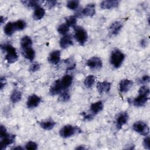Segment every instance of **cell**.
<instances>
[{
	"instance_id": "ab89813d",
	"label": "cell",
	"mask_w": 150,
	"mask_h": 150,
	"mask_svg": "<svg viewBox=\"0 0 150 150\" xmlns=\"http://www.w3.org/2000/svg\"><path fill=\"white\" fill-rule=\"evenodd\" d=\"M148 43V40H147L146 39H142V40H141V42H140V45H141V46L142 47H146Z\"/></svg>"
},
{
	"instance_id": "e575fe53",
	"label": "cell",
	"mask_w": 150,
	"mask_h": 150,
	"mask_svg": "<svg viewBox=\"0 0 150 150\" xmlns=\"http://www.w3.org/2000/svg\"><path fill=\"white\" fill-rule=\"evenodd\" d=\"M138 93L139 94H142L148 97L149 94V89L147 86H143L139 88L138 90Z\"/></svg>"
},
{
	"instance_id": "d6986e66",
	"label": "cell",
	"mask_w": 150,
	"mask_h": 150,
	"mask_svg": "<svg viewBox=\"0 0 150 150\" xmlns=\"http://www.w3.org/2000/svg\"><path fill=\"white\" fill-rule=\"evenodd\" d=\"M60 80L63 89L66 90L72 84L73 77L71 75L66 74L64 75L61 79H60Z\"/></svg>"
},
{
	"instance_id": "6da1fadb",
	"label": "cell",
	"mask_w": 150,
	"mask_h": 150,
	"mask_svg": "<svg viewBox=\"0 0 150 150\" xmlns=\"http://www.w3.org/2000/svg\"><path fill=\"white\" fill-rule=\"evenodd\" d=\"M1 49L6 53L5 60L9 63H13L17 61L18 56L16 51V49L11 44L1 45Z\"/></svg>"
},
{
	"instance_id": "ffe728a7",
	"label": "cell",
	"mask_w": 150,
	"mask_h": 150,
	"mask_svg": "<svg viewBox=\"0 0 150 150\" xmlns=\"http://www.w3.org/2000/svg\"><path fill=\"white\" fill-rule=\"evenodd\" d=\"M104 105L103 103L101 101H96L94 103H92L90 105V111L93 114H97L103 109Z\"/></svg>"
},
{
	"instance_id": "2e32d148",
	"label": "cell",
	"mask_w": 150,
	"mask_h": 150,
	"mask_svg": "<svg viewBox=\"0 0 150 150\" xmlns=\"http://www.w3.org/2000/svg\"><path fill=\"white\" fill-rule=\"evenodd\" d=\"M120 1L117 0L103 1L100 3V7L102 9H111L118 6Z\"/></svg>"
},
{
	"instance_id": "8992f818",
	"label": "cell",
	"mask_w": 150,
	"mask_h": 150,
	"mask_svg": "<svg viewBox=\"0 0 150 150\" xmlns=\"http://www.w3.org/2000/svg\"><path fill=\"white\" fill-rule=\"evenodd\" d=\"M87 66L93 70H98L103 66L101 59L98 57H93L89 59L86 62Z\"/></svg>"
},
{
	"instance_id": "83f0119b",
	"label": "cell",
	"mask_w": 150,
	"mask_h": 150,
	"mask_svg": "<svg viewBox=\"0 0 150 150\" xmlns=\"http://www.w3.org/2000/svg\"><path fill=\"white\" fill-rule=\"evenodd\" d=\"M43 1H22V3L28 6V7H34L36 8L38 6H40V5L41 3H42Z\"/></svg>"
},
{
	"instance_id": "277c9868",
	"label": "cell",
	"mask_w": 150,
	"mask_h": 150,
	"mask_svg": "<svg viewBox=\"0 0 150 150\" xmlns=\"http://www.w3.org/2000/svg\"><path fill=\"white\" fill-rule=\"evenodd\" d=\"M77 131H79L78 128L73 127L71 125H64L60 130L59 134L62 137L64 138H67L74 135Z\"/></svg>"
},
{
	"instance_id": "ee69618b",
	"label": "cell",
	"mask_w": 150,
	"mask_h": 150,
	"mask_svg": "<svg viewBox=\"0 0 150 150\" xmlns=\"http://www.w3.org/2000/svg\"><path fill=\"white\" fill-rule=\"evenodd\" d=\"M13 149H22V148H21V146H18V147L13 148Z\"/></svg>"
},
{
	"instance_id": "7bdbcfd3",
	"label": "cell",
	"mask_w": 150,
	"mask_h": 150,
	"mask_svg": "<svg viewBox=\"0 0 150 150\" xmlns=\"http://www.w3.org/2000/svg\"><path fill=\"white\" fill-rule=\"evenodd\" d=\"M76 149H86V148L85 147H83L82 146H79V147H77V148H76Z\"/></svg>"
},
{
	"instance_id": "60d3db41",
	"label": "cell",
	"mask_w": 150,
	"mask_h": 150,
	"mask_svg": "<svg viewBox=\"0 0 150 150\" xmlns=\"http://www.w3.org/2000/svg\"><path fill=\"white\" fill-rule=\"evenodd\" d=\"M143 82H148L149 80V76H144L141 80Z\"/></svg>"
},
{
	"instance_id": "4dcf8cb0",
	"label": "cell",
	"mask_w": 150,
	"mask_h": 150,
	"mask_svg": "<svg viewBox=\"0 0 150 150\" xmlns=\"http://www.w3.org/2000/svg\"><path fill=\"white\" fill-rule=\"evenodd\" d=\"M69 26L65 23L60 25L57 28V32L63 35H66V34L69 32Z\"/></svg>"
},
{
	"instance_id": "30bf717a",
	"label": "cell",
	"mask_w": 150,
	"mask_h": 150,
	"mask_svg": "<svg viewBox=\"0 0 150 150\" xmlns=\"http://www.w3.org/2000/svg\"><path fill=\"white\" fill-rule=\"evenodd\" d=\"M15 136L13 135L8 134L6 136L1 138V149H4L7 146L12 144L15 140Z\"/></svg>"
},
{
	"instance_id": "1f68e13d",
	"label": "cell",
	"mask_w": 150,
	"mask_h": 150,
	"mask_svg": "<svg viewBox=\"0 0 150 150\" xmlns=\"http://www.w3.org/2000/svg\"><path fill=\"white\" fill-rule=\"evenodd\" d=\"M80 2L77 0H72V1H69L67 2V7L71 9V10H75L76 9L79 5Z\"/></svg>"
},
{
	"instance_id": "ac0fdd59",
	"label": "cell",
	"mask_w": 150,
	"mask_h": 150,
	"mask_svg": "<svg viewBox=\"0 0 150 150\" xmlns=\"http://www.w3.org/2000/svg\"><path fill=\"white\" fill-rule=\"evenodd\" d=\"M81 14L87 16H93L96 13L95 4H89L81 12Z\"/></svg>"
},
{
	"instance_id": "b9f144b4",
	"label": "cell",
	"mask_w": 150,
	"mask_h": 150,
	"mask_svg": "<svg viewBox=\"0 0 150 150\" xmlns=\"http://www.w3.org/2000/svg\"><path fill=\"white\" fill-rule=\"evenodd\" d=\"M6 19H5V18H4L2 16H1V18H0V21H1V23L2 24L4 23V21H5Z\"/></svg>"
},
{
	"instance_id": "8fae6325",
	"label": "cell",
	"mask_w": 150,
	"mask_h": 150,
	"mask_svg": "<svg viewBox=\"0 0 150 150\" xmlns=\"http://www.w3.org/2000/svg\"><path fill=\"white\" fill-rule=\"evenodd\" d=\"M60 55L61 52L60 50H53L50 53L48 57L49 62L53 64H57L60 60Z\"/></svg>"
},
{
	"instance_id": "d590c367",
	"label": "cell",
	"mask_w": 150,
	"mask_h": 150,
	"mask_svg": "<svg viewBox=\"0 0 150 150\" xmlns=\"http://www.w3.org/2000/svg\"><path fill=\"white\" fill-rule=\"evenodd\" d=\"M144 147L146 149H150V138L149 137L146 136L145 138L143 140L142 142Z\"/></svg>"
},
{
	"instance_id": "d4e9b609",
	"label": "cell",
	"mask_w": 150,
	"mask_h": 150,
	"mask_svg": "<svg viewBox=\"0 0 150 150\" xmlns=\"http://www.w3.org/2000/svg\"><path fill=\"white\" fill-rule=\"evenodd\" d=\"M23 55L26 59L32 62L35 56V50L30 47L26 49H24Z\"/></svg>"
},
{
	"instance_id": "5b68a950",
	"label": "cell",
	"mask_w": 150,
	"mask_h": 150,
	"mask_svg": "<svg viewBox=\"0 0 150 150\" xmlns=\"http://www.w3.org/2000/svg\"><path fill=\"white\" fill-rule=\"evenodd\" d=\"M132 128L135 132L144 136H146L149 131L147 124L142 121L135 122L132 125Z\"/></svg>"
},
{
	"instance_id": "cb8c5ba5",
	"label": "cell",
	"mask_w": 150,
	"mask_h": 150,
	"mask_svg": "<svg viewBox=\"0 0 150 150\" xmlns=\"http://www.w3.org/2000/svg\"><path fill=\"white\" fill-rule=\"evenodd\" d=\"M4 33L8 36H11L15 31L14 22H8L4 26Z\"/></svg>"
},
{
	"instance_id": "8d00e7d4",
	"label": "cell",
	"mask_w": 150,
	"mask_h": 150,
	"mask_svg": "<svg viewBox=\"0 0 150 150\" xmlns=\"http://www.w3.org/2000/svg\"><path fill=\"white\" fill-rule=\"evenodd\" d=\"M57 4V1H54V0H50V1H45V5L46 7H47L48 8L50 9L53 7H54V6H56Z\"/></svg>"
},
{
	"instance_id": "7c38bea8",
	"label": "cell",
	"mask_w": 150,
	"mask_h": 150,
	"mask_svg": "<svg viewBox=\"0 0 150 150\" xmlns=\"http://www.w3.org/2000/svg\"><path fill=\"white\" fill-rule=\"evenodd\" d=\"M133 85V81L129 79H123L119 84V90L121 93L127 92Z\"/></svg>"
},
{
	"instance_id": "7a4b0ae2",
	"label": "cell",
	"mask_w": 150,
	"mask_h": 150,
	"mask_svg": "<svg viewBox=\"0 0 150 150\" xmlns=\"http://www.w3.org/2000/svg\"><path fill=\"white\" fill-rule=\"evenodd\" d=\"M125 59L124 54L118 49L112 51L110 56V63L115 68H119Z\"/></svg>"
},
{
	"instance_id": "9a60e30c",
	"label": "cell",
	"mask_w": 150,
	"mask_h": 150,
	"mask_svg": "<svg viewBox=\"0 0 150 150\" xmlns=\"http://www.w3.org/2000/svg\"><path fill=\"white\" fill-rule=\"evenodd\" d=\"M122 28V23L120 21H115L109 27L110 33L112 35H117Z\"/></svg>"
},
{
	"instance_id": "44dd1931",
	"label": "cell",
	"mask_w": 150,
	"mask_h": 150,
	"mask_svg": "<svg viewBox=\"0 0 150 150\" xmlns=\"http://www.w3.org/2000/svg\"><path fill=\"white\" fill-rule=\"evenodd\" d=\"M41 128L45 130H50L53 129L56 125V122L52 119H49L46 121H43L39 123Z\"/></svg>"
},
{
	"instance_id": "4316f807",
	"label": "cell",
	"mask_w": 150,
	"mask_h": 150,
	"mask_svg": "<svg viewBox=\"0 0 150 150\" xmlns=\"http://www.w3.org/2000/svg\"><path fill=\"white\" fill-rule=\"evenodd\" d=\"M96 77L93 75H88L84 81V84L87 88H91L94 84Z\"/></svg>"
},
{
	"instance_id": "d6a6232c",
	"label": "cell",
	"mask_w": 150,
	"mask_h": 150,
	"mask_svg": "<svg viewBox=\"0 0 150 150\" xmlns=\"http://www.w3.org/2000/svg\"><path fill=\"white\" fill-rule=\"evenodd\" d=\"M70 96L68 91H64L62 93H60V96L59 97V100L62 102H67L69 100Z\"/></svg>"
},
{
	"instance_id": "f35d334b",
	"label": "cell",
	"mask_w": 150,
	"mask_h": 150,
	"mask_svg": "<svg viewBox=\"0 0 150 150\" xmlns=\"http://www.w3.org/2000/svg\"><path fill=\"white\" fill-rule=\"evenodd\" d=\"M0 132H1V138H2V137H5V136H6V135H8V132H7V131H6V128L4 126V125H1V129H0Z\"/></svg>"
},
{
	"instance_id": "9c48e42d",
	"label": "cell",
	"mask_w": 150,
	"mask_h": 150,
	"mask_svg": "<svg viewBox=\"0 0 150 150\" xmlns=\"http://www.w3.org/2000/svg\"><path fill=\"white\" fill-rule=\"evenodd\" d=\"M128 114L127 112H121L116 120V127L117 129H121L124 125H125L128 120Z\"/></svg>"
},
{
	"instance_id": "5bb4252c",
	"label": "cell",
	"mask_w": 150,
	"mask_h": 150,
	"mask_svg": "<svg viewBox=\"0 0 150 150\" xmlns=\"http://www.w3.org/2000/svg\"><path fill=\"white\" fill-rule=\"evenodd\" d=\"M62 86L60 83V79L55 81L52 86L50 88L49 93L51 95H56L61 93V91L63 90Z\"/></svg>"
},
{
	"instance_id": "f1b7e54d",
	"label": "cell",
	"mask_w": 150,
	"mask_h": 150,
	"mask_svg": "<svg viewBox=\"0 0 150 150\" xmlns=\"http://www.w3.org/2000/svg\"><path fill=\"white\" fill-rule=\"evenodd\" d=\"M66 23L70 27H75L77 23V16L74 15V16H70L67 17L66 19Z\"/></svg>"
},
{
	"instance_id": "7402d4cb",
	"label": "cell",
	"mask_w": 150,
	"mask_h": 150,
	"mask_svg": "<svg viewBox=\"0 0 150 150\" xmlns=\"http://www.w3.org/2000/svg\"><path fill=\"white\" fill-rule=\"evenodd\" d=\"M45 15V9L40 6H38L35 9V11L33 14V18L35 20H40L43 18Z\"/></svg>"
},
{
	"instance_id": "603a6c76",
	"label": "cell",
	"mask_w": 150,
	"mask_h": 150,
	"mask_svg": "<svg viewBox=\"0 0 150 150\" xmlns=\"http://www.w3.org/2000/svg\"><path fill=\"white\" fill-rule=\"evenodd\" d=\"M21 47L24 50L27 48L30 47L32 45V39L28 36H25L21 39Z\"/></svg>"
},
{
	"instance_id": "484cf974",
	"label": "cell",
	"mask_w": 150,
	"mask_h": 150,
	"mask_svg": "<svg viewBox=\"0 0 150 150\" xmlns=\"http://www.w3.org/2000/svg\"><path fill=\"white\" fill-rule=\"evenodd\" d=\"M22 98V93L18 90H15L11 94L10 99L13 103H16L19 101Z\"/></svg>"
},
{
	"instance_id": "f546056e",
	"label": "cell",
	"mask_w": 150,
	"mask_h": 150,
	"mask_svg": "<svg viewBox=\"0 0 150 150\" xmlns=\"http://www.w3.org/2000/svg\"><path fill=\"white\" fill-rule=\"evenodd\" d=\"M14 25L16 30H22L26 26V23L25 21L20 19L14 22Z\"/></svg>"
},
{
	"instance_id": "e0dca14e",
	"label": "cell",
	"mask_w": 150,
	"mask_h": 150,
	"mask_svg": "<svg viewBox=\"0 0 150 150\" xmlns=\"http://www.w3.org/2000/svg\"><path fill=\"white\" fill-rule=\"evenodd\" d=\"M149 100V97L148 96L139 94L138 97H137L132 101L133 104L135 107H142L145 104V103Z\"/></svg>"
},
{
	"instance_id": "4fadbf2b",
	"label": "cell",
	"mask_w": 150,
	"mask_h": 150,
	"mask_svg": "<svg viewBox=\"0 0 150 150\" xmlns=\"http://www.w3.org/2000/svg\"><path fill=\"white\" fill-rule=\"evenodd\" d=\"M60 46L63 49H66L73 45V42L71 35H64L59 41Z\"/></svg>"
},
{
	"instance_id": "836d02e7",
	"label": "cell",
	"mask_w": 150,
	"mask_h": 150,
	"mask_svg": "<svg viewBox=\"0 0 150 150\" xmlns=\"http://www.w3.org/2000/svg\"><path fill=\"white\" fill-rule=\"evenodd\" d=\"M25 148L28 150H36L38 149V145L33 141H29L26 144Z\"/></svg>"
},
{
	"instance_id": "52a82bcc",
	"label": "cell",
	"mask_w": 150,
	"mask_h": 150,
	"mask_svg": "<svg viewBox=\"0 0 150 150\" xmlns=\"http://www.w3.org/2000/svg\"><path fill=\"white\" fill-rule=\"evenodd\" d=\"M41 101V98L36 94L30 96L27 100L26 105L28 108H35L39 105Z\"/></svg>"
},
{
	"instance_id": "74e56055",
	"label": "cell",
	"mask_w": 150,
	"mask_h": 150,
	"mask_svg": "<svg viewBox=\"0 0 150 150\" xmlns=\"http://www.w3.org/2000/svg\"><path fill=\"white\" fill-rule=\"evenodd\" d=\"M40 66L39 63H34L30 65V68H29V70L32 72H35L36 71L38 70H39L40 69Z\"/></svg>"
},
{
	"instance_id": "ba28073f",
	"label": "cell",
	"mask_w": 150,
	"mask_h": 150,
	"mask_svg": "<svg viewBox=\"0 0 150 150\" xmlns=\"http://www.w3.org/2000/svg\"><path fill=\"white\" fill-rule=\"evenodd\" d=\"M96 88L100 94L103 93H107L111 88V83L107 81H99L97 83Z\"/></svg>"
},
{
	"instance_id": "3957f363",
	"label": "cell",
	"mask_w": 150,
	"mask_h": 150,
	"mask_svg": "<svg viewBox=\"0 0 150 150\" xmlns=\"http://www.w3.org/2000/svg\"><path fill=\"white\" fill-rule=\"evenodd\" d=\"M74 29V38L81 45H83L87 42L88 35L87 31L82 27L76 26Z\"/></svg>"
}]
</instances>
